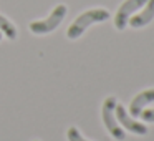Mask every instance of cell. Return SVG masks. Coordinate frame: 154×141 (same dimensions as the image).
<instances>
[{
  "instance_id": "obj_2",
  "label": "cell",
  "mask_w": 154,
  "mask_h": 141,
  "mask_svg": "<svg viewBox=\"0 0 154 141\" xmlns=\"http://www.w3.org/2000/svg\"><path fill=\"white\" fill-rule=\"evenodd\" d=\"M66 12H68L66 5H63V4L57 5V7L53 8V12H51V14L48 15L45 20L32 22V24H30V30L33 32V33H37V35L50 33V32H53L55 28H58V25L63 22V18H65V15H66Z\"/></svg>"
},
{
  "instance_id": "obj_8",
  "label": "cell",
  "mask_w": 154,
  "mask_h": 141,
  "mask_svg": "<svg viewBox=\"0 0 154 141\" xmlns=\"http://www.w3.org/2000/svg\"><path fill=\"white\" fill-rule=\"evenodd\" d=\"M0 32H4L5 37L10 38V40H15V38H17V27H15L8 18H5L4 15H0Z\"/></svg>"
},
{
  "instance_id": "obj_9",
  "label": "cell",
  "mask_w": 154,
  "mask_h": 141,
  "mask_svg": "<svg viewBox=\"0 0 154 141\" xmlns=\"http://www.w3.org/2000/svg\"><path fill=\"white\" fill-rule=\"evenodd\" d=\"M66 136H68V141H88V139H85V138L81 136L80 131H78L76 128H70L68 133H66Z\"/></svg>"
},
{
  "instance_id": "obj_1",
  "label": "cell",
  "mask_w": 154,
  "mask_h": 141,
  "mask_svg": "<svg viewBox=\"0 0 154 141\" xmlns=\"http://www.w3.org/2000/svg\"><path fill=\"white\" fill-rule=\"evenodd\" d=\"M109 18V12L106 8H91V10L83 12L81 15H78L75 18V22L68 27L66 30V37L70 40H76L81 35L85 33L88 27H91L93 24H101V22H106Z\"/></svg>"
},
{
  "instance_id": "obj_4",
  "label": "cell",
  "mask_w": 154,
  "mask_h": 141,
  "mask_svg": "<svg viewBox=\"0 0 154 141\" xmlns=\"http://www.w3.org/2000/svg\"><path fill=\"white\" fill-rule=\"evenodd\" d=\"M146 2L147 0H124L123 4H121V7L118 8L116 15H114V27L118 30H124L131 18V15L136 14L139 8H143L146 5Z\"/></svg>"
},
{
  "instance_id": "obj_10",
  "label": "cell",
  "mask_w": 154,
  "mask_h": 141,
  "mask_svg": "<svg viewBox=\"0 0 154 141\" xmlns=\"http://www.w3.org/2000/svg\"><path fill=\"white\" fill-rule=\"evenodd\" d=\"M139 116L143 118L146 123H154V108H152V110H144V111H141Z\"/></svg>"
},
{
  "instance_id": "obj_6",
  "label": "cell",
  "mask_w": 154,
  "mask_h": 141,
  "mask_svg": "<svg viewBox=\"0 0 154 141\" xmlns=\"http://www.w3.org/2000/svg\"><path fill=\"white\" fill-rule=\"evenodd\" d=\"M152 18H154V0H147L144 10L139 12L137 15H134V17H131L128 24L133 28H141V27H146L147 24H151Z\"/></svg>"
},
{
  "instance_id": "obj_3",
  "label": "cell",
  "mask_w": 154,
  "mask_h": 141,
  "mask_svg": "<svg viewBox=\"0 0 154 141\" xmlns=\"http://www.w3.org/2000/svg\"><path fill=\"white\" fill-rule=\"evenodd\" d=\"M116 98L114 96H108L103 103V108H101V116H103V123L106 126V130L111 133V136L118 141H123L126 138L123 128L119 126L118 120L114 118V108H116Z\"/></svg>"
},
{
  "instance_id": "obj_5",
  "label": "cell",
  "mask_w": 154,
  "mask_h": 141,
  "mask_svg": "<svg viewBox=\"0 0 154 141\" xmlns=\"http://www.w3.org/2000/svg\"><path fill=\"white\" fill-rule=\"evenodd\" d=\"M114 113H116V116H118V123H121L126 130H129L131 133H134V134H146L147 133V128L144 126L143 123H137L136 120H133V118L128 114V111L124 110L123 105H116Z\"/></svg>"
},
{
  "instance_id": "obj_7",
  "label": "cell",
  "mask_w": 154,
  "mask_h": 141,
  "mask_svg": "<svg viewBox=\"0 0 154 141\" xmlns=\"http://www.w3.org/2000/svg\"><path fill=\"white\" fill-rule=\"evenodd\" d=\"M154 101V88L151 90H146V91H141L139 95L134 96V100L131 101L129 105V111H131V116H139L141 111L144 110V106Z\"/></svg>"
},
{
  "instance_id": "obj_11",
  "label": "cell",
  "mask_w": 154,
  "mask_h": 141,
  "mask_svg": "<svg viewBox=\"0 0 154 141\" xmlns=\"http://www.w3.org/2000/svg\"><path fill=\"white\" fill-rule=\"evenodd\" d=\"M0 40H2V33H0Z\"/></svg>"
}]
</instances>
